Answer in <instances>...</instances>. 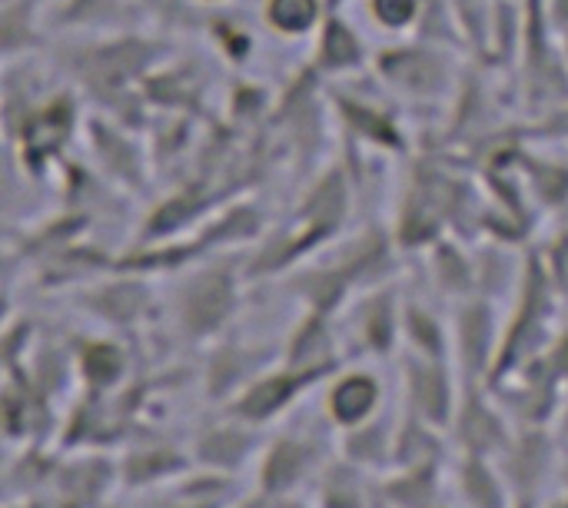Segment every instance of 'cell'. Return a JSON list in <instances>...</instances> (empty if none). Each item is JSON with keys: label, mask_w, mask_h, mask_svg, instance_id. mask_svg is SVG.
Segmentation results:
<instances>
[{"label": "cell", "mask_w": 568, "mask_h": 508, "mask_svg": "<svg viewBox=\"0 0 568 508\" xmlns=\"http://www.w3.org/2000/svg\"><path fill=\"white\" fill-rule=\"evenodd\" d=\"M373 403V386L366 379H349L339 393H336V413L339 419H356L369 409Z\"/></svg>", "instance_id": "6da1fadb"}]
</instances>
